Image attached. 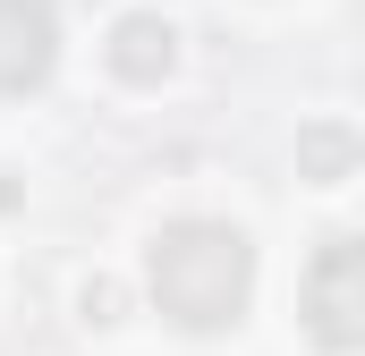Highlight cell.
<instances>
[{"label": "cell", "mask_w": 365, "mask_h": 356, "mask_svg": "<svg viewBox=\"0 0 365 356\" xmlns=\"http://www.w3.org/2000/svg\"><path fill=\"white\" fill-rule=\"evenodd\" d=\"M145 280H153V305L179 331H230L247 314V288H255V246L230 221H170L153 238Z\"/></svg>", "instance_id": "1"}, {"label": "cell", "mask_w": 365, "mask_h": 356, "mask_svg": "<svg viewBox=\"0 0 365 356\" xmlns=\"http://www.w3.org/2000/svg\"><path fill=\"white\" fill-rule=\"evenodd\" d=\"M297 305H306V331H314L323 348H340V356H349V348L365 340V246L349 238V229L314 246Z\"/></svg>", "instance_id": "2"}, {"label": "cell", "mask_w": 365, "mask_h": 356, "mask_svg": "<svg viewBox=\"0 0 365 356\" xmlns=\"http://www.w3.org/2000/svg\"><path fill=\"white\" fill-rule=\"evenodd\" d=\"M60 60L51 0H0V93H34Z\"/></svg>", "instance_id": "3"}, {"label": "cell", "mask_w": 365, "mask_h": 356, "mask_svg": "<svg viewBox=\"0 0 365 356\" xmlns=\"http://www.w3.org/2000/svg\"><path fill=\"white\" fill-rule=\"evenodd\" d=\"M170 60H179L170 17L136 9V17H119V26H110V68H119L128 85H162V77H170Z\"/></svg>", "instance_id": "4"}, {"label": "cell", "mask_w": 365, "mask_h": 356, "mask_svg": "<svg viewBox=\"0 0 365 356\" xmlns=\"http://www.w3.org/2000/svg\"><path fill=\"white\" fill-rule=\"evenodd\" d=\"M349 153H357V145H349L340 127H314V136H306V170H314V178H340Z\"/></svg>", "instance_id": "5"}]
</instances>
